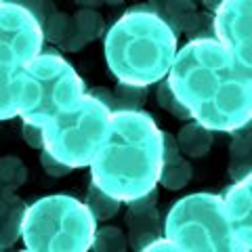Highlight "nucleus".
<instances>
[{"label": "nucleus", "mask_w": 252, "mask_h": 252, "mask_svg": "<svg viewBox=\"0 0 252 252\" xmlns=\"http://www.w3.org/2000/svg\"><path fill=\"white\" fill-rule=\"evenodd\" d=\"M162 130L143 109L112 112L105 137L91 162V181L120 202H132L160 183Z\"/></svg>", "instance_id": "2"}, {"label": "nucleus", "mask_w": 252, "mask_h": 252, "mask_svg": "<svg viewBox=\"0 0 252 252\" xmlns=\"http://www.w3.org/2000/svg\"><path fill=\"white\" fill-rule=\"evenodd\" d=\"M97 219L84 202L55 193L28 206L21 240L32 252H86L93 246Z\"/></svg>", "instance_id": "5"}, {"label": "nucleus", "mask_w": 252, "mask_h": 252, "mask_svg": "<svg viewBox=\"0 0 252 252\" xmlns=\"http://www.w3.org/2000/svg\"><path fill=\"white\" fill-rule=\"evenodd\" d=\"M124 0H103V4H122Z\"/></svg>", "instance_id": "34"}, {"label": "nucleus", "mask_w": 252, "mask_h": 252, "mask_svg": "<svg viewBox=\"0 0 252 252\" xmlns=\"http://www.w3.org/2000/svg\"><path fill=\"white\" fill-rule=\"evenodd\" d=\"M164 235L187 252H231L233 240L223 195L191 193L172 204L164 220Z\"/></svg>", "instance_id": "7"}, {"label": "nucleus", "mask_w": 252, "mask_h": 252, "mask_svg": "<svg viewBox=\"0 0 252 252\" xmlns=\"http://www.w3.org/2000/svg\"><path fill=\"white\" fill-rule=\"evenodd\" d=\"M185 34L189 36V40H202V38H217L215 34V15L212 13H200L195 11L193 17L189 19L185 26Z\"/></svg>", "instance_id": "24"}, {"label": "nucleus", "mask_w": 252, "mask_h": 252, "mask_svg": "<svg viewBox=\"0 0 252 252\" xmlns=\"http://www.w3.org/2000/svg\"><path fill=\"white\" fill-rule=\"evenodd\" d=\"M145 250H147V252H158V250H179V248H177V244H175V242H170L166 235H164V238L154 240Z\"/></svg>", "instance_id": "31"}, {"label": "nucleus", "mask_w": 252, "mask_h": 252, "mask_svg": "<svg viewBox=\"0 0 252 252\" xmlns=\"http://www.w3.org/2000/svg\"><path fill=\"white\" fill-rule=\"evenodd\" d=\"M189 181H191V164H189L183 156L172 162H164L162 175H160V185L170 191H179L183 189Z\"/></svg>", "instance_id": "17"}, {"label": "nucleus", "mask_w": 252, "mask_h": 252, "mask_svg": "<svg viewBox=\"0 0 252 252\" xmlns=\"http://www.w3.org/2000/svg\"><path fill=\"white\" fill-rule=\"evenodd\" d=\"M13 91L21 120L34 124L67 112L86 93L80 74L59 53H40L21 65Z\"/></svg>", "instance_id": "4"}, {"label": "nucleus", "mask_w": 252, "mask_h": 252, "mask_svg": "<svg viewBox=\"0 0 252 252\" xmlns=\"http://www.w3.org/2000/svg\"><path fill=\"white\" fill-rule=\"evenodd\" d=\"M126 229H128V246L141 252L154 240L162 238L164 225L156 206H128Z\"/></svg>", "instance_id": "11"}, {"label": "nucleus", "mask_w": 252, "mask_h": 252, "mask_svg": "<svg viewBox=\"0 0 252 252\" xmlns=\"http://www.w3.org/2000/svg\"><path fill=\"white\" fill-rule=\"evenodd\" d=\"M80 6H84V9H97V6L103 4V0H76Z\"/></svg>", "instance_id": "33"}, {"label": "nucleus", "mask_w": 252, "mask_h": 252, "mask_svg": "<svg viewBox=\"0 0 252 252\" xmlns=\"http://www.w3.org/2000/svg\"><path fill=\"white\" fill-rule=\"evenodd\" d=\"M109 116L112 109L103 101L84 93L74 107L40 124L44 132V149L72 168L91 166L105 137Z\"/></svg>", "instance_id": "6"}, {"label": "nucleus", "mask_w": 252, "mask_h": 252, "mask_svg": "<svg viewBox=\"0 0 252 252\" xmlns=\"http://www.w3.org/2000/svg\"><path fill=\"white\" fill-rule=\"evenodd\" d=\"M179 34L149 2L135 4L105 34V61L120 82L149 86L166 78Z\"/></svg>", "instance_id": "3"}, {"label": "nucleus", "mask_w": 252, "mask_h": 252, "mask_svg": "<svg viewBox=\"0 0 252 252\" xmlns=\"http://www.w3.org/2000/svg\"><path fill=\"white\" fill-rule=\"evenodd\" d=\"M0 2H2V0H0Z\"/></svg>", "instance_id": "36"}, {"label": "nucleus", "mask_w": 252, "mask_h": 252, "mask_svg": "<svg viewBox=\"0 0 252 252\" xmlns=\"http://www.w3.org/2000/svg\"><path fill=\"white\" fill-rule=\"evenodd\" d=\"M166 80L193 120L210 130L231 132L252 118V84L217 38L179 49Z\"/></svg>", "instance_id": "1"}, {"label": "nucleus", "mask_w": 252, "mask_h": 252, "mask_svg": "<svg viewBox=\"0 0 252 252\" xmlns=\"http://www.w3.org/2000/svg\"><path fill=\"white\" fill-rule=\"evenodd\" d=\"M177 143L181 154L187 156V158H204L208 152L212 143H215V137H212V130L206 128L204 124L200 122H189L185 124L183 128L177 132Z\"/></svg>", "instance_id": "13"}, {"label": "nucleus", "mask_w": 252, "mask_h": 252, "mask_svg": "<svg viewBox=\"0 0 252 252\" xmlns=\"http://www.w3.org/2000/svg\"><path fill=\"white\" fill-rule=\"evenodd\" d=\"M128 246V238L118 227H97L91 250L94 252H124Z\"/></svg>", "instance_id": "18"}, {"label": "nucleus", "mask_w": 252, "mask_h": 252, "mask_svg": "<svg viewBox=\"0 0 252 252\" xmlns=\"http://www.w3.org/2000/svg\"><path fill=\"white\" fill-rule=\"evenodd\" d=\"M40 166L44 168L46 175L55 177V179H61V177H65V175H69V172L74 170L72 166H67V164L59 162L55 156H51L46 149H40Z\"/></svg>", "instance_id": "25"}, {"label": "nucleus", "mask_w": 252, "mask_h": 252, "mask_svg": "<svg viewBox=\"0 0 252 252\" xmlns=\"http://www.w3.org/2000/svg\"><path fill=\"white\" fill-rule=\"evenodd\" d=\"M9 2H15V4L26 6L28 11H32V13L36 15V19L40 21V26L44 23V19L55 11V6H53L51 0H9Z\"/></svg>", "instance_id": "26"}, {"label": "nucleus", "mask_w": 252, "mask_h": 252, "mask_svg": "<svg viewBox=\"0 0 252 252\" xmlns=\"http://www.w3.org/2000/svg\"><path fill=\"white\" fill-rule=\"evenodd\" d=\"M215 34L252 84V0H223L215 11Z\"/></svg>", "instance_id": "9"}, {"label": "nucleus", "mask_w": 252, "mask_h": 252, "mask_svg": "<svg viewBox=\"0 0 252 252\" xmlns=\"http://www.w3.org/2000/svg\"><path fill=\"white\" fill-rule=\"evenodd\" d=\"M28 181V170L17 156H4L0 158V183H2L9 191H17V189Z\"/></svg>", "instance_id": "19"}, {"label": "nucleus", "mask_w": 252, "mask_h": 252, "mask_svg": "<svg viewBox=\"0 0 252 252\" xmlns=\"http://www.w3.org/2000/svg\"><path fill=\"white\" fill-rule=\"evenodd\" d=\"M198 6L193 4V0H170V2L164 6L162 11V17L168 21V26L181 34L185 32V26L189 23V19L193 17V13Z\"/></svg>", "instance_id": "21"}, {"label": "nucleus", "mask_w": 252, "mask_h": 252, "mask_svg": "<svg viewBox=\"0 0 252 252\" xmlns=\"http://www.w3.org/2000/svg\"><path fill=\"white\" fill-rule=\"evenodd\" d=\"M17 69L19 67H11L0 61V120H11V118L19 116L13 91V78Z\"/></svg>", "instance_id": "16"}, {"label": "nucleus", "mask_w": 252, "mask_h": 252, "mask_svg": "<svg viewBox=\"0 0 252 252\" xmlns=\"http://www.w3.org/2000/svg\"><path fill=\"white\" fill-rule=\"evenodd\" d=\"M69 28H72V17L65 13H59V11H53L49 17L44 19L42 23V32H44V40L46 42H53V44H61L63 38L67 36Z\"/></svg>", "instance_id": "23"}, {"label": "nucleus", "mask_w": 252, "mask_h": 252, "mask_svg": "<svg viewBox=\"0 0 252 252\" xmlns=\"http://www.w3.org/2000/svg\"><path fill=\"white\" fill-rule=\"evenodd\" d=\"M84 46H86V40L82 38L80 32L76 30V23H74V19H72V28H69L67 36L63 38V42L59 44V49L65 51V53H76V51H82Z\"/></svg>", "instance_id": "29"}, {"label": "nucleus", "mask_w": 252, "mask_h": 252, "mask_svg": "<svg viewBox=\"0 0 252 252\" xmlns=\"http://www.w3.org/2000/svg\"><path fill=\"white\" fill-rule=\"evenodd\" d=\"M21 137L32 149H44V132L40 124L34 122H23L21 124Z\"/></svg>", "instance_id": "27"}, {"label": "nucleus", "mask_w": 252, "mask_h": 252, "mask_svg": "<svg viewBox=\"0 0 252 252\" xmlns=\"http://www.w3.org/2000/svg\"><path fill=\"white\" fill-rule=\"evenodd\" d=\"M72 19L76 23V30L80 32L86 42L97 40V38L105 32V21L101 17V13L94 11V9H84L82 6L80 11H76V15Z\"/></svg>", "instance_id": "20"}, {"label": "nucleus", "mask_w": 252, "mask_h": 252, "mask_svg": "<svg viewBox=\"0 0 252 252\" xmlns=\"http://www.w3.org/2000/svg\"><path fill=\"white\" fill-rule=\"evenodd\" d=\"M86 206H89V210L93 212V217L97 220H109L114 219L118 215V210H120V200L114 198V195L105 193L101 187H97L91 181L89 185V191H86Z\"/></svg>", "instance_id": "14"}, {"label": "nucleus", "mask_w": 252, "mask_h": 252, "mask_svg": "<svg viewBox=\"0 0 252 252\" xmlns=\"http://www.w3.org/2000/svg\"><path fill=\"white\" fill-rule=\"evenodd\" d=\"M225 215L231 229L233 250H252V172L235 181L223 195Z\"/></svg>", "instance_id": "10"}, {"label": "nucleus", "mask_w": 252, "mask_h": 252, "mask_svg": "<svg viewBox=\"0 0 252 252\" xmlns=\"http://www.w3.org/2000/svg\"><path fill=\"white\" fill-rule=\"evenodd\" d=\"M44 32L36 15L26 6L0 2V61L21 67L42 53Z\"/></svg>", "instance_id": "8"}, {"label": "nucleus", "mask_w": 252, "mask_h": 252, "mask_svg": "<svg viewBox=\"0 0 252 252\" xmlns=\"http://www.w3.org/2000/svg\"><path fill=\"white\" fill-rule=\"evenodd\" d=\"M149 2V6H152V9L158 13V15H162V11H164V6H166L170 0H147Z\"/></svg>", "instance_id": "32"}, {"label": "nucleus", "mask_w": 252, "mask_h": 252, "mask_svg": "<svg viewBox=\"0 0 252 252\" xmlns=\"http://www.w3.org/2000/svg\"><path fill=\"white\" fill-rule=\"evenodd\" d=\"M147 103V86L141 84H128L118 80L114 89V112H122V109H143Z\"/></svg>", "instance_id": "15"}, {"label": "nucleus", "mask_w": 252, "mask_h": 252, "mask_svg": "<svg viewBox=\"0 0 252 252\" xmlns=\"http://www.w3.org/2000/svg\"><path fill=\"white\" fill-rule=\"evenodd\" d=\"M252 172V152L250 154H244V156H235L231 158L229 162V175L238 181L242 177H246Z\"/></svg>", "instance_id": "28"}, {"label": "nucleus", "mask_w": 252, "mask_h": 252, "mask_svg": "<svg viewBox=\"0 0 252 252\" xmlns=\"http://www.w3.org/2000/svg\"><path fill=\"white\" fill-rule=\"evenodd\" d=\"M156 101H158V105H160V109H166L170 116L179 118V120H191L189 109L177 99V94L172 93L166 78H162L160 82H156Z\"/></svg>", "instance_id": "22"}, {"label": "nucleus", "mask_w": 252, "mask_h": 252, "mask_svg": "<svg viewBox=\"0 0 252 252\" xmlns=\"http://www.w3.org/2000/svg\"><path fill=\"white\" fill-rule=\"evenodd\" d=\"M6 191H9V189H6L2 183H0V195H2V193H6Z\"/></svg>", "instance_id": "35"}, {"label": "nucleus", "mask_w": 252, "mask_h": 252, "mask_svg": "<svg viewBox=\"0 0 252 252\" xmlns=\"http://www.w3.org/2000/svg\"><path fill=\"white\" fill-rule=\"evenodd\" d=\"M162 145H164V162H172V160H177V158H181V149H179L175 135L162 130Z\"/></svg>", "instance_id": "30"}, {"label": "nucleus", "mask_w": 252, "mask_h": 252, "mask_svg": "<svg viewBox=\"0 0 252 252\" xmlns=\"http://www.w3.org/2000/svg\"><path fill=\"white\" fill-rule=\"evenodd\" d=\"M28 204L15 191L0 195V250L11 248L21 238V225L26 217Z\"/></svg>", "instance_id": "12"}]
</instances>
